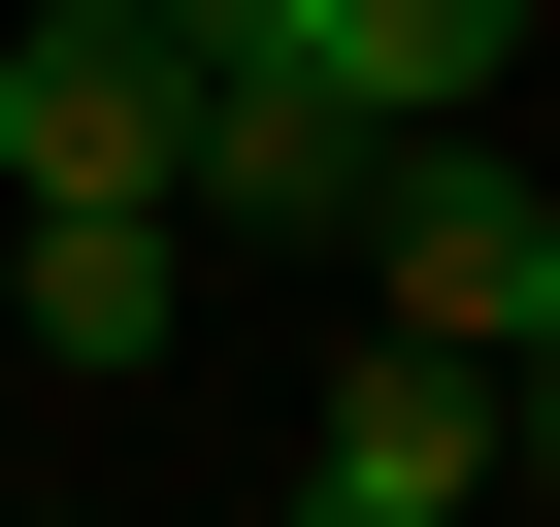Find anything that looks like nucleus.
I'll list each match as a JSON object with an SVG mask.
<instances>
[{
	"instance_id": "nucleus-1",
	"label": "nucleus",
	"mask_w": 560,
	"mask_h": 527,
	"mask_svg": "<svg viewBox=\"0 0 560 527\" xmlns=\"http://www.w3.org/2000/svg\"><path fill=\"white\" fill-rule=\"evenodd\" d=\"M330 231H363V330H396V363H527V330H560V198H527L494 132H363Z\"/></svg>"
},
{
	"instance_id": "nucleus-2",
	"label": "nucleus",
	"mask_w": 560,
	"mask_h": 527,
	"mask_svg": "<svg viewBox=\"0 0 560 527\" xmlns=\"http://www.w3.org/2000/svg\"><path fill=\"white\" fill-rule=\"evenodd\" d=\"M165 34H132V0H34V34H0V198H165Z\"/></svg>"
},
{
	"instance_id": "nucleus-3",
	"label": "nucleus",
	"mask_w": 560,
	"mask_h": 527,
	"mask_svg": "<svg viewBox=\"0 0 560 527\" xmlns=\"http://www.w3.org/2000/svg\"><path fill=\"white\" fill-rule=\"evenodd\" d=\"M298 527H494V363H330V429H298Z\"/></svg>"
},
{
	"instance_id": "nucleus-4",
	"label": "nucleus",
	"mask_w": 560,
	"mask_h": 527,
	"mask_svg": "<svg viewBox=\"0 0 560 527\" xmlns=\"http://www.w3.org/2000/svg\"><path fill=\"white\" fill-rule=\"evenodd\" d=\"M0 297H34V363H165V330H198V231H165V198H34Z\"/></svg>"
},
{
	"instance_id": "nucleus-5",
	"label": "nucleus",
	"mask_w": 560,
	"mask_h": 527,
	"mask_svg": "<svg viewBox=\"0 0 560 527\" xmlns=\"http://www.w3.org/2000/svg\"><path fill=\"white\" fill-rule=\"evenodd\" d=\"M298 67H330L363 132H494V99H527V0H298Z\"/></svg>"
},
{
	"instance_id": "nucleus-6",
	"label": "nucleus",
	"mask_w": 560,
	"mask_h": 527,
	"mask_svg": "<svg viewBox=\"0 0 560 527\" xmlns=\"http://www.w3.org/2000/svg\"><path fill=\"white\" fill-rule=\"evenodd\" d=\"M132 34H165V67H298V0H132Z\"/></svg>"
},
{
	"instance_id": "nucleus-7",
	"label": "nucleus",
	"mask_w": 560,
	"mask_h": 527,
	"mask_svg": "<svg viewBox=\"0 0 560 527\" xmlns=\"http://www.w3.org/2000/svg\"><path fill=\"white\" fill-rule=\"evenodd\" d=\"M494 494H560V330H527V363H494Z\"/></svg>"
}]
</instances>
